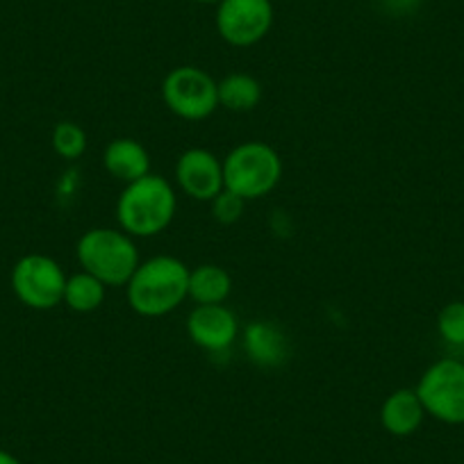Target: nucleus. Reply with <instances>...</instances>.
Wrapping results in <instances>:
<instances>
[{
  "label": "nucleus",
  "instance_id": "15",
  "mask_svg": "<svg viewBox=\"0 0 464 464\" xmlns=\"http://www.w3.org/2000/svg\"><path fill=\"white\" fill-rule=\"evenodd\" d=\"M218 107L227 111H251L262 101L260 80L248 73H230L218 80Z\"/></svg>",
  "mask_w": 464,
  "mask_h": 464
},
{
  "label": "nucleus",
  "instance_id": "3",
  "mask_svg": "<svg viewBox=\"0 0 464 464\" xmlns=\"http://www.w3.org/2000/svg\"><path fill=\"white\" fill-rule=\"evenodd\" d=\"M80 269L96 276L105 287H126L141 265L135 237L121 227H92L75 246Z\"/></svg>",
  "mask_w": 464,
  "mask_h": 464
},
{
  "label": "nucleus",
  "instance_id": "20",
  "mask_svg": "<svg viewBox=\"0 0 464 464\" xmlns=\"http://www.w3.org/2000/svg\"><path fill=\"white\" fill-rule=\"evenodd\" d=\"M0 464H21V459L14 458V455H12L10 450L0 449Z\"/></svg>",
  "mask_w": 464,
  "mask_h": 464
},
{
  "label": "nucleus",
  "instance_id": "18",
  "mask_svg": "<svg viewBox=\"0 0 464 464\" xmlns=\"http://www.w3.org/2000/svg\"><path fill=\"white\" fill-rule=\"evenodd\" d=\"M437 333L450 346H464V301H453L437 314Z\"/></svg>",
  "mask_w": 464,
  "mask_h": 464
},
{
  "label": "nucleus",
  "instance_id": "11",
  "mask_svg": "<svg viewBox=\"0 0 464 464\" xmlns=\"http://www.w3.org/2000/svg\"><path fill=\"white\" fill-rule=\"evenodd\" d=\"M242 346L246 358L262 369L283 367L289 358V339L271 321H253L244 328Z\"/></svg>",
  "mask_w": 464,
  "mask_h": 464
},
{
  "label": "nucleus",
  "instance_id": "7",
  "mask_svg": "<svg viewBox=\"0 0 464 464\" xmlns=\"http://www.w3.org/2000/svg\"><path fill=\"white\" fill-rule=\"evenodd\" d=\"M66 274L53 257L24 256L12 269V292L30 310L46 312L64 301Z\"/></svg>",
  "mask_w": 464,
  "mask_h": 464
},
{
  "label": "nucleus",
  "instance_id": "13",
  "mask_svg": "<svg viewBox=\"0 0 464 464\" xmlns=\"http://www.w3.org/2000/svg\"><path fill=\"white\" fill-rule=\"evenodd\" d=\"M423 419H426V410H423L421 399L417 390H410V387L392 392L381 408L382 428L394 437L414 435L421 428Z\"/></svg>",
  "mask_w": 464,
  "mask_h": 464
},
{
  "label": "nucleus",
  "instance_id": "16",
  "mask_svg": "<svg viewBox=\"0 0 464 464\" xmlns=\"http://www.w3.org/2000/svg\"><path fill=\"white\" fill-rule=\"evenodd\" d=\"M105 296L107 287L96 276L87 274V271H78V274L66 278L64 301L62 303L69 310L78 312V314H89V312H96L105 303Z\"/></svg>",
  "mask_w": 464,
  "mask_h": 464
},
{
  "label": "nucleus",
  "instance_id": "1",
  "mask_svg": "<svg viewBox=\"0 0 464 464\" xmlns=\"http://www.w3.org/2000/svg\"><path fill=\"white\" fill-rule=\"evenodd\" d=\"M128 303L146 319L171 314L189 298V266L173 256L144 260L126 285Z\"/></svg>",
  "mask_w": 464,
  "mask_h": 464
},
{
  "label": "nucleus",
  "instance_id": "19",
  "mask_svg": "<svg viewBox=\"0 0 464 464\" xmlns=\"http://www.w3.org/2000/svg\"><path fill=\"white\" fill-rule=\"evenodd\" d=\"M246 203L248 200H244L242 196H237L230 189H223L221 194L214 196V198L209 200V205H212V217L217 218L218 223H223V226L237 223L239 218H242Z\"/></svg>",
  "mask_w": 464,
  "mask_h": 464
},
{
  "label": "nucleus",
  "instance_id": "10",
  "mask_svg": "<svg viewBox=\"0 0 464 464\" xmlns=\"http://www.w3.org/2000/svg\"><path fill=\"white\" fill-rule=\"evenodd\" d=\"M187 334L208 353H227L239 337L237 314L226 305H196L187 316Z\"/></svg>",
  "mask_w": 464,
  "mask_h": 464
},
{
  "label": "nucleus",
  "instance_id": "14",
  "mask_svg": "<svg viewBox=\"0 0 464 464\" xmlns=\"http://www.w3.org/2000/svg\"><path fill=\"white\" fill-rule=\"evenodd\" d=\"M232 292V278L223 266L200 265L189 269V298L196 305H223Z\"/></svg>",
  "mask_w": 464,
  "mask_h": 464
},
{
  "label": "nucleus",
  "instance_id": "9",
  "mask_svg": "<svg viewBox=\"0 0 464 464\" xmlns=\"http://www.w3.org/2000/svg\"><path fill=\"white\" fill-rule=\"evenodd\" d=\"M176 182L180 191L189 198L209 203L214 196L226 189L223 182V160H218L208 149H189L178 158Z\"/></svg>",
  "mask_w": 464,
  "mask_h": 464
},
{
  "label": "nucleus",
  "instance_id": "21",
  "mask_svg": "<svg viewBox=\"0 0 464 464\" xmlns=\"http://www.w3.org/2000/svg\"><path fill=\"white\" fill-rule=\"evenodd\" d=\"M194 3H200V5H218L221 0H194Z\"/></svg>",
  "mask_w": 464,
  "mask_h": 464
},
{
  "label": "nucleus",
  "instance_id": "2",
  "mask_svg": "<svg viewBox=\"0 0 464 464\" xmlns=\"http://www.w3.org/2000/svg\"><path fill=\"white\" fill-rule=\"evenodd\" d=\"M176 212V189L167 178L155 173L123 187L116 200V221L130 237H158L160 232L171 226Z\"/></svg>",
  "mask_w": 464,
  "mask_h": 464
},
{
  "label": "nucleus",
  "instance_id": "4",
  "mask_svg": "<svg viewBox=\"0 0 464 464\" xmlns=\"http://www.w3.org/2000/svg\"><path fill=\"white\" fill-rule=\"evenodd\" d=\"M283 178V160L278 150L265 141H244L223 160V182L244 200L269 196Z\"/></svg>",
  "mask_w": 464,
  "mask_h": 464
},
{
  "label": "nucleus",
  "instance_id": "5",
  "mask_svg": "<svg viewBox=\"0 0 464 464\" xmlns=\"http://www.w3.org/2000/svg\"><path fill=\"white\" fill-rule=\"evenodd\" d=\"M417 394L423 410L446 426H464V362L455 358L437 360L421 373Z\"/></svg>",
  "mask_w": 464,
  "mask_h": 464
},
{
  "label": "nucleus",
  "instance_id": "6",
  "mask_svg": "<svg viewBox=\"0 0 464 464\" xmlns=\"http://www.w3.org/2000/svg\"><path fill=\"white\" fill-rule=\"evenodd\" d=\"M217 80L198 66H178L162 82L164 105L182 121H205L218 107Z\"/></svg>",
  "mask_w": 464,
  "mask_h": 464
},
{
  "label": "nucleus",
  "instance_id": "12",
  "mask_svg": "<svg viewBox=\"0 0 464 464\" xmlns=\"http://www.w3.org/2000/svg\"><path fill=\"white\" fill-rule=\"evenodd\" d=\"M102 167L114 180L130 185V182L149 176L150 155L141 146V141L130 140V137H119V140H111L102 150Z\"/></svg>",
  "mask_w": 464,
  "mask_h": 464
},
{
  "label": "nucleus",
  "instance_id": "17",
  "mask_svg": "<svg viewBox=\"0 0 464 464\" xmlns=\"http://www.w3.org/2000/svg\"><path fill=\"white\" fill-rule=\"evenodd\" d=\"M53 150L60 155L66 162H73V160H80L87 150V132H84L82 126L73 121H60L55 128H53L51 135Z\"/></svg>",
  "mask_w": 464,
  "mask_h": 464
},
{
  "label": "nucleus",
  "instance_id": "8",
  "mask_svg": "<svg viewBox=\"0 0 464 464\" xmlns=\"http://www.w3.org/2000/svg\"><path fill=\"white\" fill-rule=\"evenodd\" d=\"M274 25L271 0H221L217 7V30L226 44L248 48L260 44Z\"/></svg>",
  "mask_w": 464,
  "mask_h": 464
}]
</instances>
